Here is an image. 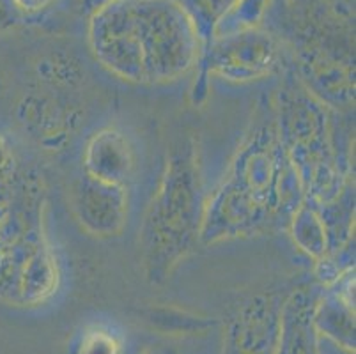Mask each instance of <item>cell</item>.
I'll return each mask as SVG.
<instances>
[{
  "mask_svg": "<svg viewBox=\"0 0 356 354\" xmlns=\"http://www.w3.org/2000/svg\"><path fill=\"white\" fill-rule=\"evenodd\" d=\"M303 199L302 181L278 138L275 121L255 124L218 186L204 200L199 243L215 246L287 230Z\"/></svg>",
  "mask_w": 356,
  "mask_h": 354,
  "instance_id": "obj_1",
  "label": "cell"
},
{
  "mask_svg": "<svg viewBox=\"0 0 356 354\" xmlns=\"http://www.w3.org/2000/svg\"><path fill=\"white\" fill-rule=\"evenodd\" d=\"M96 63L137 86L174 83L195 70L200 41L174 0H112L87 22Z\"/></svg>",
  "mask_w": 356,
  "mask_h": 354,
  "instance_id": "obj_2",
  "label": "cell"
},
{
  "mask_svg": "<svg viewBox=\"0 0 356 354\" xmlns=\"http://www.w3.org/2000/svg\"><path fill=\"white\" fill-rule=\"evenodd\" d=\"M47 184L15 142L0 135V301L34 308L60 285L47 230Z\"/></svg>",
  "mask_w": 356,
  "mask_h": 354,
  "instance_id": "obj_3",
  "label": "cell"
},
{
  "mask_svg": "<svg viewBox=\"0 0 356 354\" xmlns=\"http://www.w3.org/2000/svg\"><path fill=\"white\" fill-rule=\"evenodd\" d=\"M202 177L192 140L170 151L138 232L142 268L151 284H161L199 243L204 214Z\"/></svg>",
  "mask_w": 356,
  "mask_h": 354,
  "instance_id": "obj_4",
  "label": "cell"
},
{
  "mask_svg": "<svg viewBox=\"0 0 356 354\" xmlns=\"http://www.w3.org/2000/svg\"><path fill=\"white\" fill-rule=\"evenodd\" d=\"M273 121L307 199L328 202L355 181L339 149L330 106L300 80H289L277 92Z\"/></svg>",
  "mask_w": 356,
  "mask_h": 354,
  "instance_id": "obj_5",
  "label": "cell"
},
{
  "mask_svg": "<svg viewBox=\"0 0 356 354\" xmlns=\"http://www.w3.org/2000/svg\"><path fill=\"white\" fill-rule=\"evenodd\" d=\"M282 61L280 41L261 27L218 35L200 51L192 86V102L195 105L206 102L211 77L231 83L257 82L277 73Z\"/></svg>",
  "mask_w": 356,
  "mask_h": 354,
  "instance_id": "obj_6",
  "label": "cell"
},
{
  "mask_svg": "<svg viewBox=\"0 0 356 354\" xmlns=\"http://www.w3.org/2000/svg\"><path fill=\"white\" fill-rule=\"evenodd\" d=\"M71 209L90 236L102 239L121 236L128 223V188L83 174L71 190Z\"/></svg>",
  "mask_w": 356,
  "mask_h": 354,
  "instance_id": "obj_7",
  "label": "cell"
},
{
  "mask_svg": "<svg viewBox=\"0 0 356 354\" xmlns=\"http://www.w3.org/2000/svg\"><path fill=\"white\" fill-rule=\"evenodd\" d=\"M280 305L271 294H259L243 305L225 331L223 354L277 353Z\"/></svg>",
  "mask_w": 356,
  "mask_h": 354,
  "instance_id": "obj_8",
  "label": "cell"
},
{
  "mask_svg": "<svg viewBox=\"0 0 356 354\" xmlns=\"http://www.w3.org/2000/svg\"><path fill=\"white\" fill-rule=\"evenodd\" d=\"M137 151L129 136L118 128H102L90 135L83 149V174L126 186L137 172Z\"/></svg>",
  "mask_w": 356,
  "mask_h": 354,
  "instance_id": "obj_9",
  "label": "cell"
},
{
  "mask_svg": "<svg viewBox=\"0 0 356 354\" xmlns=\"http://www.w3.org/2000/svg\"><path fill=\"white\" fill-rule=\"evenodd\" d=\"M323 287L296 289L280 305V324L275 354H323L321 337L314 324V312Z\"/></svg>",
  "mask_w": 356,
  "mask_h": 354,
  "instance_id": "obj_10",
  "label": "cell"
},
{
  "mask_svg": "<svg viewBox=\"0 0 356 354\" xmlns=\"http://www.w3.org/2000/svg\"><path fill=\"white\" fill-rule=\"evenodd\" d=\"M314 324L319 337L332 340L337 349L355 354V305H349L323 289L314 312Z\"/></svg>",
  "mask_w": 356,
  "mask_h": 354,
  "instance_id": "obj_11",
  "label": "cell"
},
{
  "mask_svg": "<svg viewBox=\"0 0 356 354\" xmlns=\"http://www.w3.org/2000/svg\"><path fill=\"white\" fill-rule=\"evenodd\" d=\"M330 241V253L355 241V181L328 202L316 204Z\"/></svg>",
  "mask_w": 356,
  "mask_h": 354,
  "instance_id": "obj_12",
  "label": "cell"
},
{
  "mask_svg": "<svg viewBox=\"0 0 356 354\" xmlns=\"http://www.w3.org/2000/svg\"><path fill=\"white\" fill-rule=\"evenodd\" d=\"M287 230H289L294 245L314 261L330 253L328 234H326L321 214H319L316 202H312L307 197L294 211Z\"/></svg>",
  "mask_w": 356,
  "mask_h": 354,
  "instance_id": "obj_13",
  "label": "cell"
},
{
  "mask_svg": "<svg viewBox=\"0 0 356 354\" xmlns=\"http://www.w3.org/2000/svg\"><path fill=\"white\" fill-rule=\"evenodd\" d=\"M177 6L188 16L195 27L200 41V51L208 47L215 38V31L220 19L227 15L229 9L238 0H174Z\"/></svg>",
  "mask_w": 356,
  "mask_h": 354,
  "instance_id": "obj_14",
  "label": "cell"
},
{
  "mask_svg": "<svg viewBox=\"0 0 356 354\" xmlns=\"http://www.w3.org/2000/svg\"><path fill=\"white\" fill-rule=\"evenodd\" d=\"M266 8L268 0H238L229 9L227 15L220 19L218 27L215 31V38L259 27Z\"/></svg>",
  "mask_w": 356,
  "mask_h": 354,
  "instance_id": "obj_15",
  "label": "cell"
},
{
  "mask_svg": "<svg viewBox=\"0 0 356 354\" xmlns=\"http://www.w3.org/2000/svg\"><path fill=\"white\" fill-rule=\"evenodd\" d=\"M76 354H124V340L110 326L90 324L80 337Z\"/></svg>",
  "mask_w": 356,
  "mask_h": 354,
  "instance_id": "obj_16",
  "label": "cell"
},
{
  "mask_svg": "<svg viewBox=\"0 0 356 354\" xmlns=\"http://www.w3.org/2000/svg\"><path fill=\"white\" fill-rule=\"evenodd\" d=\"M149 321L153 323V326L163 331H183V333L204 331L213 326V321L190 316L186 312L174 310V308H156L149 314Z\"/></svg>",
  "mask_w": 356,
  "mask_h": 354,
  "instance_id": "obj_17",
  "label": "cell"
},
{
  "mask_svg": "<svg viewBox=\"0 0 356 354\" xmlns=\"http://www.w3.org/2000/svg\"><path fill=\"white\" fill-rule=\"evenodd\" d=\"M27 22V16L22 11L16 0H0V34L20 29Z\"/></svg>",
  "mask_w": 356,
  "mask_h": 354,
  "instance_id": "obj_18",
  "label": "cell"
},
{
  "mask_svg": "<svg viewBox=\"0 0 356 354\" xmlns=\"http://www.w3.org/2000/svg\"><path fill=\"white\" fill-rule=\"evenodd\" d=\"M64 8L71 13V15L79 16V18H86L89 22L96 13L102 11L103 8L112 2V0H60Z\"/></svg>",
  "mask_w": 356,
  "mask_h": 354,
  "instance_id": "obj_19",
  "label": "cell"
},
{
  "mask_svg": "<svg viewBox=\"0 0 356 354\" xmlns=\"http://www.w3.org/2000/svg\"><path fill=\"white\" fill-rule=\"evenodd\" d=\"M55 0H16V4L20 6L22 11L25 13V16H35L41 15L43 11H47Z\"/></svg>",
  "mask_w": 356,
  "mask_h": 354,
  "instance_id": "obj_20",
  "label": "cell"
},
{
  "mask_svg": "<svg viewBox=\"0 0 356 354\" xmlns=\"http://www.w3.org/2000/svg\"><path fill=\"white\" fill-rule=\"evenodd\" d=\"M154 354H176V353H172V351H160V353H154Z\"/></svg>",
  "mask_w": 356,
  "mask_h": 354,
  "instance_id": "obj_21",
  "label": "cell"
}]
</instances>
